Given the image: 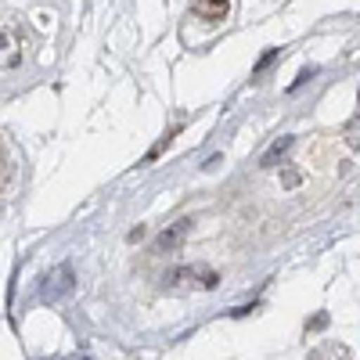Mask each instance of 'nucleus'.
I'll list each match as a JSON object with an SVG mask.
<instances>
[{
  "label": "nucleus",
  "mask_w": 360,
  "mask_h": 360,
  "mask_svg": "<svg viewBox=\"0 0 360 360\" xmlns=\"http://www.w3.org/2000/svg\"><path fill=\"white\" fill-rule=\"evenodd\" d=\"M191 234V220H176L169 224L159 238H155V252H176L180 245H184V238Z\"/></svg>",
  "instance_id": "nucleus-1"
},
{
  "label": "nucleus",
  "mask_w": 360,
  "mask_h": 360,
  "mask_svg": "<svg viewBox=\"0 0 360 360\" xmlns=\"http://www.w3.org/2000/svg\"><path fill=\"white\" fill-rule=\"evenodd\" d=\"M288 148H292V137H281V141H274V144H270V152L263 155V162H259V166H266V169H270V166H274V162H278V159L288 152Z\"/></svg>",
  "instance_id": "nucleus-2"
},
{
  "label": "nucleus",
  "mask_w": 360,
  "mask_h": 360,
  "mask_svg": "<svg viewBox=\"0 0 360 360\" xmlns=\"http://www.w3.org/2000/svg\"><path fill=\"white\" fill-rule=\"evenodd\" d=\"M346 141H349L353 148L360 144V115H356V119H349V123H346Z\"/></svg>",
  "instance_id": "nucleus-3"
},
{
  "label": "nucleus",
  "mask_w": 360,
  "mask_h": 360,
  "mask_svg": "<svg viewBox=\"0 0 360 360\" xmlns=\"http://www.w3.org/2000/svg\"><path fill=\"white\" fill-rule=\"evenodd\" d=\"M274 58H278V51H266V54L259 58V65H256V76H259V72H263V69H266L270 62H274Z\"/></svg>",
  "instance_id": "nucleus-4"
},
{
  "label": "nucleus",
  "mask_w": 360,
  "mask_h": 360,
  "mask_svg": "<svg viewBox=\"0 0 360 360\" xmlns=\"http://www.w3.org/2000/svg\"><path fill=\"white\" fill-rule=\"evenodd\" d=\"M205 4H209V8H224V4H227V0H205Z\"/></svg>",
  "instance_id": "nucleus-5"
}]
</instances>
